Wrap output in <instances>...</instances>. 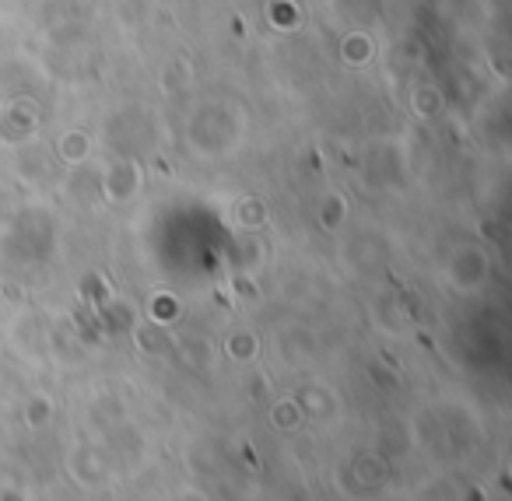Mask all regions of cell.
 I'll return each mask as SVG.
<instances>
[{
  "instance_id": "cell-1",
  "label": "cell",
  "mask_w": 512,
  "mask_h": 501,
  "mask_svg": "<svg viewBox=\"0 0 512 501\" xmlns=\"http://www.w3.org/2000/svg\"><path fill=\"white\" fill-rule=\"evenodd\" d=\"M274 421H278V428H295L299 424V407L295 403H278L274 407Z\"/></svg>"
}]
</instances>
